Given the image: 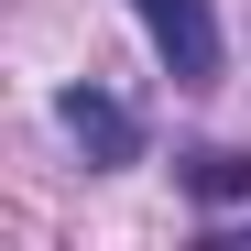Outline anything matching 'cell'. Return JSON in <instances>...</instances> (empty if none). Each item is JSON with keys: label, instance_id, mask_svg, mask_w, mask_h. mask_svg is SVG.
<instances>
[{"label": "cell", "instance_id": "cell-2", "mask_svg": "<svg viewBox=\"0 0 251 251\" xmlns=\"http://www.w3.org/2000/svg\"><path fill=\"white\" fill-rule=\"evenodd\" d=\"M55 131L88 153V164H131V153H142V120L120 109L109 88H66V99H55Z\"/></svg>", "mask_w": 251, "mask_h": 251}, {"label": "cell", "instance_id": "cell-3", "mask_svg": "<svg viewBox=\"0 0 251 251\" xmlns=\"http://www.w3.org/2000/svg\"><path fill=\"white\" fill-rule=\"evenodd\" d=\"M186 186H197V197H251V153H197Z\"/></svg>", "mask_w": 251, "mask_h": 251}, {"label": "cell", "instance_id": "cell-1", "mask_svg": "<svg viewBox=\"0 0 251 251\" xmlns=\"http://www.w3.org/2000/svg\"><path fill=\"white\" fill-rule=\"evenodd\" d=\"M142 33H153V55L175 66V88H207L219 76V22H207V0H131Z\"/></svg>", "mask_w": 251, "mask_h": 251}]
</instances>
